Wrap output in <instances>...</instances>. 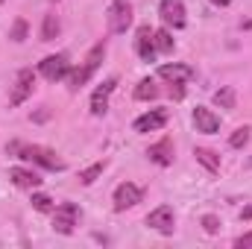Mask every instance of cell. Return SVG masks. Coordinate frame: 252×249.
Listing matches in <instances>:
<instances>
[{
    "mask_svg": "<svg viewBox=\"0 0 252 249\" xmlns=\"http://www.w3.org/2000/svg\"><path fill=\"white\" fill-rule=\"evenodd\" d=\"M9 150H12L18 158L32 161V164H38V167H44V170H64V161L53 153V150H47V147H38V144H21V141H15Z\"/></svg>",
    "mask_w": 252,
    "mask_h": 249,
    "instance_id": "cell-1",
    "label": "cell"
},
{
    "mask_svg": "<svg viewBox=\"0 0 252 249\" xmlns=\"http://www.w3.org/2000/svg\"><path fill=\"white\" fill-rule=\"evenodd\" d=\"M103 56H106V41L94 44V47H91V53L85 56L82 67H76V70H70V73H67V88H70V91H79V88L94 76V70H97L100 62H103Z\"/></svg>",
    "mask_w": 252,
    "mask_h": 249,
    "instance_id": "cell-2",
    "label": "cell"
},
{
    "mask_svg": "<svg viewBox=\"0 0 252 249\" xmlns=\"http://www.w3.org/2000/svg\"><path fill=\"white\" fill-rule=\"evenodd\" d=\"M76 223H79V208L73 202H62L53 208V229L59 235H70L76 229Z\"/></svg>",
    "mask_w": 252,
    "mask_h": 249,
    "instance_id": "cell-3",
    "label": "cell"
},
{
    "mask_svg": "<svg viewBox=\"0 0 252 249\" xmlns=\"http://www.w3.org/2000/svg\"><path fill=\"white\" fill-rule=\"evenodd\" d=\"M38 73H41L47 82H59V79H67V73H70V59H67L64 53L47 56L44 62L38 64Z\"/></svg>",
    "mask_w": 252,
    "mask_h": 249,
    "instance_id": "cell-4",
    "label": "cell"
},
{
    "mask_svg": "<svg viewBox=\"0 0 252 249\" xmlns=\"http://www.w3.org/2000/svg\"><path fill=\"white\" fill-rule=\"evenodd\" d=\"M147 226L156 229L158 235H173V229H176V214H173V208H170V205L153 208V211L147 214Z\"/></svg>",
    "mask_w": 252,
    "mask_h": 249,
    "instance_id": "cell-5",
    "label": "cell"
},
{
    "mask_svg": "<svg viewBox=\"0 0 252 249\" xmlns=\"http://www.w3.org/2000/svg\"><path fill=\"white\" fill-rule=\"evenodd\" d=\"M129 27H132V6L126 0H112V6H109V30L121 35Z\"/></svg>",
    "mask_w": 252,
    "mask_h": 249,
    "instance_id": "cell-6",
    "label": "cell"
},
{
    "mask_svg": "<svg viewBox=\"0 0 252 249\" xmlns=\"http://www.w3.org/2000/svg\"><path fill=\"white\" fill-rule=\"evenodd\" d=\"M32 88H35V73H32L30 67H21L18 76H15V88H12V94H9V103H12V106H21V103L32 94Z\"/></svg>",
    "mask_w": 252,
    "mask_h": 249,
    "instance_id": "cell-7",
    "label": "cell"
},
{
    "mask_svg": "<svg viewBox=\"0 0 252 249\" xmlns=\"http://www.w3.org/2000/svg\"><path fill=\"white\" fill-rule=\"evenodd\" d=\"M158 15H161V21H164L167 27H173V30H182L185 21H188L182 0H161V3H158Z\"/></svg>",
    "mask_w": 252,
    "mask_h": 249,
    "instance_id": "cell-8",
    "label": "cell"
},
{
    "mask_svg": "<svg viewBox=\"0 0 252 249\" xmlns=\"http://www.w3.org/2000/svg\"><path fill=\"white\" fill-rule=\"evenodd\" d=\"M144 199V190L132 182H124V185L115 187V211H126V208H135L138 202Z\"/></svg>",
    "mask_w": 252,
    "mask_h": 249,
    "instance_id": "cell-9",
    "label": "cell"
},
{
    "mask_svg": "<svg viewBox=\"0 0 252 249\" xmlns=\"http://www.w3.org/2000/svg\"><path fill=\"white\" fill-rule=\"evenodd\" d=\"M135 50H138V56L144 62H156L158 50H156V38H153L150 27H138V32H135Z\"/></svg>",
    "mask_w": 252,
    "mask_h": 249,
    "instance_id": "cell-10",
    "label": "cell"
},
{
    "mask_svg": "<svg viewBox=\"0 0 252 249\" xmlns=\"http://www.w3.org/2000/svg\"><path fill=\"white\" fill-rule=\"evenodd\" d=\"M115 85H118V79H115V76H109V79H106V82L91 94V115H94V118L106 115V109H109V97H112Z\"/></svg>",
    "mask_w": 252,
    "mask_h": 249,
    "instance_id": "cell-11",
    "label": "cell"
},
{
    "mask_svg": "<svg viewBox=\"0 0 252 249\" xmlns=\"http://www.w3.org/2000/svg\"><path fill=\"white\" fill-rule=\"evenodd\" d=\"M164 124H167V112H164V109H153V112H147V115L135 118L132 129L144 135V132H158V129H161Z\"/></svg>",
    "mask_w": 252,
    "mask_h": 249,
    "instance_id": "cell-12",
    "label": "cell"
},
{
    "mask_svg": "<svg viewBox=\"0 0 252 249\" xmlns=\"http://www.w3.org/2000/svg\"><path fill=\"white\" fill-rule=\"evenodd\" d=\"M193 126H196V132H202V135H214V132L220 129V118H217L211 109L196 106V109H193Z\"/></svg>",
    "mask_w": 252,
    "mask_h": 249,
    "instance_id": "cell-13",
    "label": "cell"
},
{
    "mask_svg": "<svg viewBox=\"0 0 252 249\" xmlns=\"http://www.w3.org/2000/svg\"><path fill=\"white\" fill-rule=\"evenodd\" d=\"M147 156H150V161H156L158 167L173 164V141H170V138H161L158 144H153V147L147 150Z\"/></svg>",
    "mask_w": 252,
    "mask_h": 249,
    "instance_id": "cell-14",
    "label": "cell"
},
{
    "mask_svg": "<svg viewBox=\"0 0 252 249\" xmlns=\"http://www.w3.org/2000/svg\"><path fill=\"white\" fill-rule=\"evenodd\" d=\"M158 76L167 79L170 85L173 82H188V79H193V67L190 64H161L158 67Z\"/></svg>",
    "mask_w": 252,
    "mask_h": 249,
    "instance_id": "cell-15",
    "label": "cell"
},
{
    "mask_svg": "<svg viewBox=\"0 0 252 249\" xmlns=\"http://www.w3.org/2000/svg\"><path fill=\"white\" fill-rule=\"evenodd\" d=\"M9 179L18 187H30V190H35V187L44 182L35 170H27V167H12V170H9Z\"/></svg>",
    "mask_w": 252,
    "mask_h": 249,
    "instance_id": "cell-16",
    "label": "cell"
},
{
    "mask_svg": "<svg viewBox=\"0 0 252 249\" xmlns=\"http://www.w3.org/2000/svg\"><path fill=\"white\" fill-rule=\"evenodd\" d=\"M193 156H196V161L208 170V173H220V156L214 153V150H205V147H196L193 150Z\"/></svg>",
    "mask_w": 252,
    "mask_h": 249,
    "instance_id": "cell-17",
    "label": "cell"
},
{
    "mask_svg": "<svg viewBox=\"0 0 252 249\" xmlns=\"http://www.w3.org/2000/svg\"><path fill=\"white\" fill-rule=\"evenodd\" d=\"M59 30H62L59 18H56V15H44V24H41V41H53V38L59 35Z\"/></svg>",
    "mask_w": 252,
    "mask_h": 249,
    "instance_id": "cell-18",
    "label": "cell"
},
{
    "mask_svg": "<svg viewBox=\"0 0 252 249\" xmlns=\"http://www.w3.org/2000/svg\"><path fill=\"white\" fill-rule=\"evenodd\" d=\"M153 38H156V50L158 53H173V35L167 30H153Z\"/></svg>",
    "mask_w": 252,
    "mask_h": 249,
    "instance_id": "cell-19",
    "label": "cell"
},
{
    "mask_svg": "<svg viewBox=\"0 0 252 249\" xmlns=\"http://www.w3.org/2000/svg\"><path fill=\"white\" fill-rule=\"evenodd\" d=\"M158 97V88H156V82L147 76V79H141L138 82V88H135V100H156Z\"/></svg>",
    "mask_w": 252,
    "mask_h": 249,
    "instance_id": "cell-20",
    "label": "cell"
},
{
    "mask_svg": "<svg viewBox=\"0 0 252 249\" xmlns=\"http://www.w3.org/2000/svg\"><path fill=\"white\" fill-rule=\"evenodd\" d=\"M30 202H32V208H35V211H44V214H53V208H56V202H53L47 193H32V199H30Z\"/></svg>",
    "mask_w": 252,
    "mask_h": 249,
    "instance_id": "cell-21",
    "label": "cell"
},
{
    "mask_svg": "<svg viewBox=\"0 0 252 249\" xmlns=\"http://www.w3.org/2000/svg\"><path fill=\"white\" fill-rule=\"evenodd\" d=\"M214 103H217L220 109H235V91H232V88L214 91Z\"/></svg>",
    "mask_w": 252,
    "mask_h": 249,
    "instance_id": "cell-22",
    "label": "cell"
},
{
    "mask_svg": "<svg viewBox=\"0 0 252 249\" xmlns=\"http://www.w3.org/2000/svg\"><path fill=\"white\" fill-rule=\"evenodd\" d=\"M247 141H250V126H241V129H235V132H232V138H229V144H232L235 150H241Z\"/></svg>",
    "mask_w": 252,
    "mask_h": 249,
    "instance_id": "cell-23",
    "label": "cell"
},
{
    "mask_svg": "<svg viewBox=\"0 0 252 249\" xmlns=\"http://www.w3.org/2000/svg\"><path fill=\"white\" fill-rule=\"evenodd\" d=\"M103 167H106L103 161H100V164H91L88 170H82V173H79V182H82V185H91V182H94V179L103 173Z\"/></svg>",
    "mask_w": 252,
    "mask_h": 249,
    "instance_id": "cell-24",
    "label": "cell"
},
{
    "mask_svg": "<svg viewBox=\"0 0 252 249\" xmlns=\"http://www.w3.org/2000/svg\"><path fill=\"white\" fill-rule=\"evenodd\" d=\"M9 38H12V41H24V38H27V21H24V18H18V21L12 24Z\"/></svg>",
    "mask_w": 252,
    "mask_h": 249,
    "instance_id": "cell-25",
    "label": "cell"
},
{
    "mask_svg": "<svg viewBox=\"0 0 252 249\" xmlns=\"http://www.w3.org/2000/svg\"><path fill=\"white\" fill-rule=\"evenodd\" d=\"M202 229H205L208 235H214V232L220 229V220H217L214 214H205V217H202Z\"/></svg>",
    "mask_w": 252,
    "mask_h": 249,
    "instance_id": "cell-26",
    "label": "cell"
},
{
    "mask_svg": "<svg viewBox=\"0 0 252 249\" xmlns=\"http://www.w3.org/2000/svg\"><path fill=\"white\" fill-rule=\"evenodd\" d=\"M235 249H252V232H247V235H241V238L235 241Z\"/></svg>",
    "mask_w": 252,
    "mask_h": 249,
    "instance_id": "cell-27",
    "label": "cell"
},
{
    "mask_svg": "<svg viewBox=\"0 0 252 249\" xmlns=\"http://www.w3.org/2000/svg\"><path fill=\"white\" fill-rule=\"evenodd\" d=\"M170 94H173V100H182V97H185V82H173Z\"/></svg>",
    "mask_w": 252,
    "mask_h": 249,
    "instance_id": "cell-28",
    "label": "cell"
},
{
    "mask_svg": "<svg viewBox=\"0 0 252 249\" xmlns=\"http://www.w3.org/2000/svg\"><path fill=\"white\" fill-rule=\"evenodd\" d=\"M241 220H252V205H247V208L241 211Z\"/></svg>",
    "mask_w": 252,
    "mask_h": 249,
    "instance_id": "cell-29",
    "label": "cell"
},
{
    "mask_svg": "<svg viewBox=\"0 0 252 249\" xmlns=\"http://www.w3.org/2000/svg\"><path fill=\"white\" fill-rule=\"evenodd\" d=\"M211 3H214V6H229L232 0H211Z\"/></svg>",
    "mask_w": 252,
    "mask_h": 249,
    "instance_id": "cell-30",
    "label": "cell"
}]
</instances>
